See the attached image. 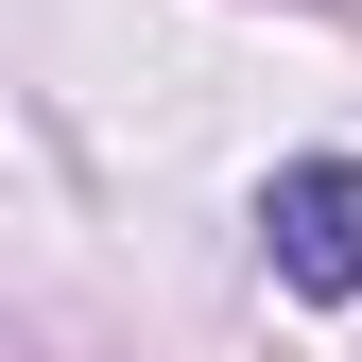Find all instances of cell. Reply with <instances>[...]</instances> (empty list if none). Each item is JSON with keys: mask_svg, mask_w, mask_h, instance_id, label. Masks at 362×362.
Returning a JSON list of instances; mask_svg holds the SVG:
<instances>
[{"mask_svg": "<svg viewBox=\"0 0 362 362\" xmlns=\"http://www.w3.org/2000/svg\"><path fill=\"white\" fill-rule=\"evenodd\" d=\"M259 242H276V276L293 293H362V156H293L276 190H259Z\"/></svg>", "mask_w": 362, "mask_h": 362, "instance_id": "cell-1", "label": "cell"}]
</instances>
